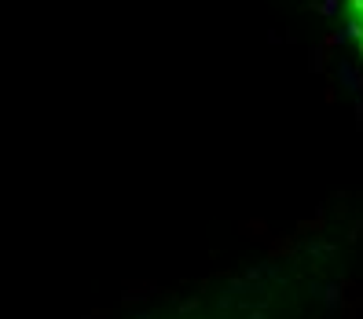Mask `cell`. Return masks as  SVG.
I'll use <instances>...</instances> for the list:
<instances>
[{
	"label": "cell",
	"mask_w": 363,
	"mask_h": 319,
	"mask_svg": "<svg viewBox=\"0 0 363 319\" xmlns=\"http://www.w3.org/2000/svg\"><path fill=\"white\" fill-rule=\"evenodd\" d=\"M352 18H356V37H359V48H363V0H352Z\"/></svg>",
	"instance_id": "obj_1"
}]
</instances>
